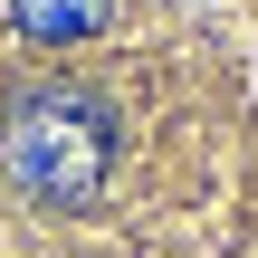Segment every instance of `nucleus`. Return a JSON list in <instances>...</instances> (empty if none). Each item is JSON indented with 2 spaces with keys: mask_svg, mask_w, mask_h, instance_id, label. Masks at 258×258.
Instances as JSON below:
<instances>
[{
  "mask_svg": "<svg viewBox=\"0 0 258 258\" xmlns=\"http://www.w3.org/2000/svg\"><path fill=\"white\" fill-rule=\"evenodd\" d=\"M0 172L38 211H86L115 172V105L77 77H29L0 105Z\"/></svg>",
  "mask_w": 258,
  "mask_h": 258,
  "instance_id": "nucleus-1",
  "label": "nucleus"
},
{
  "mask_svg": "<svg viewBox=\"0 0 258 258\" xmlns=\"http://www.w3.org/2000/svg\"><path fill=\"white\" fill-rule=\"evenodd\" d=\"M10 19H19V38H38V48H67V38H96V29L115 19V0H10Z\"/></svg>",
  "mask_w": 258,
  "mask_h": 258,
  "instance_id": "nucleus-2",
  "label": "nucleus"
}]
</instances>
